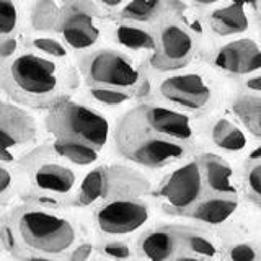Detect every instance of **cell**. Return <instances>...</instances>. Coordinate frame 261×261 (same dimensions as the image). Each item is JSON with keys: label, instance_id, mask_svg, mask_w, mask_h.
<instances>
[{"label": "cell", "instance_id": "f546056e", "mask_svg": "<svg viewBox=\"0 0 261 261\" xmlns=\"http://www.w3.org/2000/svg\"><path fill=\"white\" fill-rule=\"evenodd\" d=\"M18 183L20 176L16 173V168L0 162V206L12 201L18 190Z\"/></svg>", "mask_w": 261, "mask_h": 261}, {"label": "cell", "instance_id": "7a4b0ae2", "mask_svg": "<svg viewBox=\"0 0 261 261\" xmlns=\"http://www.w3.org/2000/svg\"><path fill=\"white\" fill-rule=\"evenodd\" d=\"M2 220L12 230L15 258L28 255L62 258L77 243V227L69 217L35 202L21 204Z\"/></svg>", "mask_w": 261, "mask_h": 261}, {"label": "cell", "instance_id": "f35d334b", "mask_svg": "<svg viewBox=\"0 0 261 261\" xmlns=\"http://www.w3.org/2000/svg\"><path fill=\"white\" fill-rule=\"evenodd\" d=\"M20 261H59V258H49V256H35V255H28V256H21L18 258Z\"/></svg>", "mask_w": 261, "mask_h": 261}, {"label": "cell", "instance_id": "9a60e30c", "mask_svg": "<svg viewBox=\"0 0 261 261\" xmlns=\"http://www.w3.org/2000/svg\"><path fill=\"white\" fill-rule=\"evenodd\" d=\"M183 251L181 228L155 227L139 239V253L147 261H170Z\"/></svg>", "mask_w": 261, "mask_h": 261}, {"label": "cell", "instance_id": "8fae6325", "mask_svg": "<svg viewBox=\"0 0 261 261\" xmlns=\"http://www.w3.org/2000/svg\"><path fill=\"white\" fill-rule=\"evenodd\" d=\"M159 93L168 103L190 111L206 110L212 101V88L199 73H178L163 79Z\"/></svg>", "mask_w": 261, "mask_h": 261}, {"label": "cell", "instance_id": "ba28073f", "mask_svg": "<svg viewBox=\"0 0 261 261\" xmlns=\"http://www.w3.org/2000/svg\"><path fill=\"white\" fill-rule=\"evenodd\" d=\"M204 179L198 160L186 162L163 179L159 186V198L163 207L173 214H185L204 198Z\"/></svg>", "mask_w": 261, "mask_h": 261}, {"label": "cell", "instance_id": "30bf717a", "mask_svg": "<svg viewBox=\"0 0 261 261\" xmlns=\"http://www.w3.org/2000/svg\"><path fill=\"white\" fill-rule=\"evenodd\" d=\"M194 46L193 35L183 24L165 23L155 38V51L150 59L152 67L160 72L185 67L194 54Z\"/></svg>", "mask_w": 261, "mask_h": 261}, {"label": "cell", "instance_id": "ac0fdd59", "mask_svg": "<svg viewBox=\"0 0 261 261\" xmlns=\"http://www.w3.org/2000/svg\"><path fill=\"white\" fill-rule=\"evenodd\" d=\"M209 27L219 36H232L245 33L250 27V18L245 10V5L230 2L228 5L219 7L209 13Z\"/></svg>", "mask_w": 261, "mask_h": 261}, {"label": "cell", "instance_id": "277c9868", "mask_svg": "<svg viewBox=\"0 0 261 261\" xmlns=\"http://www.w3.org/2000/svg\"><path fill=\"white\" fill-rule=\"evenodd\" d=\"M44 126L54 141L79 142L96 150H101L110 137L108 118L70 98L49 108Z\"/></svg>", "mask_w": 261, "mask_h": 261}, {"label": "cell", "instance_id": "5b68a950", "mask_svg": "<svg viewBox=\"0 0 261 261\" xmlns=\"http://www.w3.org/2000/svg\"><path fill=\"white\" fill-rule=\"evenodd\" d=\"M16 173L27 178L35 194L59 199L75 193L79 175L73 165L53 152L51 145L35 147L15 165Z\"/></svg>", "mask_w": 261, "mask_h": 261}, {"label": "cell", "instance_id": "d590c367", "mask_svg": "<svg viewBox=\"0 0 261 261\" xmlns=\"http://www.w3.org/2000/svg\"><path fill=\"white\" fill-rule=\"evenodd\" d=\"M193 2L198 4V5H212V4L220 2V0H193ZM230 2L242 4V5H256L258 0H230Z\"/></svg>", "mask_w": 261, "mask_h": 261}, {"label": "cell", "instance_id": "484cf974", "mask_svg": "<svg viewBox=\"0 0 261 261\" xmlns=\"http://www.w3.org/2000/svg\"><path fill=\"white\" fill-rule=\"evenodd\" d=\"M181 242H183V251L190 253V255L209 261L217 255V243L214 242L212 237L201 230L181 228Z\"/></svg>", "mask_w": 261, "mask_h": 261}, {"label": "cell", "instance_id": "d4e9b609", "mask_svg": "<svg viewBox=\"0 0 261 261\" xmlns=\"http://www.w3.org/2000/svg\"><path fill=\"white\" fill-rule=\"evenodd\" d=\"M61 15L62 8L54 0H36L30 12V24L35 31H53L57 30Z\"/></svg>", "mask_w": 261, "mask_h": 261}, {"label": "cell", "instance_id": "8992f818", "mask_svg": "<svg viewBox=\"0 0 261 261\" xmlns=\"http://www.w3.org/2000/svg\"><path fill=\"white\" fill-rule=\"evenodd\" d=\"M38 124L21 106L5 101L0 108V162L15 167L35 149Z\"/></svg>", "mask_w": 261, "mask_h": 261}, {"label": "cell", "instance_id": "5bb4252c", "mask_svg": "<svg viewBox=\"0 0 261 261\" xmlns=\"http://www.w3.org/2000/svg\"><path fill=\"white\" fill-rule=\"evenodd\" d=\"M139 116L142 118L150 129L165 137L175 139L179 142L191 144L194 139V126L191 118L185 113L171 110L168 106L162 105H141L137 106Z\"/></svg>", "mask_w": 261, "mask_h": 261}, {"label": "cell", "instance_id": "3957f363", "mask_svg": "<svg viewBox=\"0 0 261 261\" xmlns=\"http://www.w3.org/2000/svg\"><path fill=\"white\" fill-rule=\"evenodd\" d=\"M116 149L122 157L137 165L162 168L188 157L193 145L155 133L142 121L137 110H133L119 122Z\"/></svg>", "mask_w": 261, "mask_h": 261}, {"label": "cell", "instance_id": "2e32d148", "mask_svg": "<svg viewBox=\"0 0 261 261\" xmlns=\"http://www.w3.org/2000/svg\"><path fill=\"white\" fill-rule=\"evenodd\" d=\"M198 162L201 165L204 186L211 194L237 196L235 171L230 163L214 153H204Z\"/></svg>", "mask_w": 261, "mask_h": 261}, {"label": "cell", "instance_id": "603a6c76", "mask_svg": "<svg viewBox=\"0 0 261 261\" xmlns=\"http://www.w3.org/2000/svg\"><path fill=\"white\" fill-rule=\"evenodd\" d=\"M51 149L59 159L77 167H88L93 165L100 159V150L93 147L79 144V142H64V141H51Z\"/></svg>", "mask_w": 261, "mask_h": 261}, {"label": "cell", "instance_id": "83f0119b", "mask_svg": "<svg viewBox=\"0 0 261 261\" xmlns=\"http://www.w3.org/2000/svg\"><path fill=\"white\" fill-rule=\"evenodd\" d=\"M163 8V0H129L122 7L121 16L129 21H150L157 16Z\"/></svg>", "mask_w": 261, "mask_h": 261}, {"label": "cell", "instance_id": "8d00e7d4", "mask_svg": "<svg viewBox=\"0 0 261 261\" xmlns=\"http://www.w3.org/2000/svg\"><path fill=\"white\" fill-rule=\"evenodd\" d=\"M245 87H247L248 90H251V92L261 93V75H253V77L247 79Z\"/></svg>", "mask_w": 261, "mask_h": 261}, {"label": "cell", "instance_id": "d6a6232c", "mask_svg": "<svg viewBox=\"0 0 261 261\" xmlns=\"http://www.w3.org/2000/svg\"><path fill=\"white\" fill-rule=\"evenodd\" d=\"M228 261H259V251L251 243H235L227 253Z\"/></svg>", "mask_w": 261, "mask_h": 261}, {"label": "cell", "instance_id": "7c38bea8", "mask_svg": "<svg viewBox=\"0 0 261 261\" xmlns=\"http://www.w3.org/2000/svg\"><path fill=\"white\" fill-rule=\"evenodd\" d=\"M57 31L61 33L64 44L73 51H87L100 39V27L93 15L79 4L64 8Z\"/></svg>", "mask_w": 261, "mask_h": 261}, {"label": "cell", "instance_id": "e0dca14e", "mask_svg": "<svg viewBox=\"0 0 261 261\" xmlns=\"http://www.w3.org/2000/svg\"><path fill=\"white\" fill-rule=\"evenodd\" d=\"M237 209H239L237 196L211 194L202 198L196 206H193L186 212V216L209 225H219L227 222L235 214Z\"/></svg>", "mask_w": 261, "mask_h": 261}, {"label": "cell", "instance_id": "9c48e42d", "mask_svg": "<svg viewBox=\"0 0 261 261\" xmlns=\"http://www.w3.org/2000/svg\"><path fill=\"white\" fill-rule=\"evenodd\" d=\"M150 219L147 202L134 199H111L101 204L95 212V224L105 235L121 237L142 228Z\"/></svg>", "mask_w": 261, "mask_h": 261}, {"label": "cell", "instance_id": "ab89813d", "mask_svg": "<svg viewBox=\"0 0 261 261\" xmlns=\"http://www.w3.org/2000/svg\"><path fill=\"white\" fill-rule=\"evenodd\" d=\"M98 2L103 4L105 7H108V8H116V7L124 5L127 0H98Z\"/></svg>", "mask_w": 261, "mask_h": 261}, {"label": "cell", "instance_id": "44dd1931", "mask_svg": "<svg viewBox=\"0 0 261 261\" xmlns=\"http://www.w3.org/2000/svg\"><path fill=\"white\" fill-rule=\"evenodd\" d=\"M111 188L118 191L113 196V199H134L149 190V181L142 175L127 168L118 170L116 175L110 170V190Z\"/></svg>", "mask_w": 261, "mask_h": 261}, {"label": "cell", "instance_id": "4dcf8cb0", "mask_svg": "<svg viewBox=\"0 0 261 261\" xmlns=\"http://www.w3.org/2000/svg\"><path fill=\"white\" fill-rule=\"evenodd\" d=\"M90 96L95 101L106 105V106H118L126 103L130 93L126 90H118V88H108V87H90Z\"/></svg>", "mask_w": 261, "mask_h": 261}, {"label": "cell", "instance_id": "f1b7e54d", "mask_svg": "<svg viewBox=\"0 0 261 261\" xmlns=\"http://www.w3.org/2000/svg\"><path fill=\"white\" fill-rule=\"evenodd\" d=\"M30 46H31V51H35L41 56L51 57V59H56V61H62L69 56L67 46H65L62 41L56 39L53 36H43V35L35 36V38H31Z\"/></svg>", "mask_w": 261, "mask_h": 261}, {"label": "cell", "instance_id": "836d02e7", "mask_svg": "<svg viewBox=\"0 0 261 261\" xmlns=\"http://www.w3.org/2000/svg\"><path fill=\"white\" fill-rule=\"evenodd\" d=\"M101 253L105 256H108L111 259H116V261H126L130 258L133 255V250L126 243V242H121V240H110V242H105L103 247H101Z\"/></svg>", "mask_w": 261, "mask_h": 261}, {"label": "cell", "instance_id": "4fadbf2b", "mask_svg": "<svg viewBox=\"0 0 261 261\" xmlns=\"http://www.w3.org/2000/svg\"><path fill=\"white\" fill-rule=\"evenodd\" d=\"M212 64L225 73L250 75L261 70V47L250 38L235 39L217 49L212 56Z\"/></svg>", "mask_w": 261, "mask_h": 261}, {"label": "cell", "instance_id": "52a82bcc", "mask_svg": "<svg viewBox=\"0 0 261 261\" xmlns=\"http://www.w3.org/2000/svg\"><path fill=\"white\" fill-rule=\"evenodd\" d=\"M82 72L90 87L127 90L137 87L141 72L129 56L113 49H101L82 61Z\"/></svg>", "mask_w": 261, "mask_h": 261}, {"label": "cell", "instance_id": "d6986e66", "mask_svg": "<svg viewBox=\"0 0 261 261\" xmlns=\"http://www.w3.org/2000/svg\"><path fill=\"white\" fill-rule=\"evenodd\" d=\"M110 194V170L106 167H95L79 181L73 193V204L79 207H88L100 202Z\"/></svg>", "mask_w": 261, "mask_h": 261}, {"label": "cell", "instance_id": "1f68e13d", "mask_svg": "<svg viewBox=\"0 0 261 261\" xmlns=\"http://www.w3.org/2000/svg\"><path fill=\"white\" fill-rule=\"evenodd\" d=\"M245 186L250 198L261 202V160L250 162V167L245 171Z\"/></svg>", "mask_w": 261, "mask_h": 261}, {"label": "cell", "instance_id": "4316f807", "mask_svg": "<svg viewBox=\"0 0 261 261\" xmlns=\"http://www.w3.org/2000/svg\"><path fill=\"white\" fill-rule=\"evenodd\" d=\"M21 27V12L16 0H0V43L13 39Z\"/></svg>", "mask_w": 261, "mask_h": 261}, {"label": "cell", "instance_id": "74e56055", "mask_svg": "<svg viewBox=\"0 0 261 261\" xmlns=\"http://www.w3.org/2000/svg\"><path fill=\"white\" fill-rule=\"evenodd\" d=\"M170 261H209V259H204V258H199V256H194V255H190V253H178L175 258H171Z\"/></svg>", "mask_w": 261, "mask_h": 261}, {"label": "cell", "instance_id": "ffe728a7", "mask_svg": "<svg viewBox=\"0 0 261 261\" xmlns=\"http://www.w3.org/2000/svg\"><path fill=\"white\" fill-rule=\"evenodd\" d=\"M211 139L220 150L237 153L247 149L248 139L243 130L227 118H219L211 127Z\"/></svg>", "mask_w": 261, "mask_h": 261}, {"label": "cell", "instance_id": "e575fe53", "mask_svg": "<svg viewBox=\"0 0 261 261\" xmlns=\"http://www.w3.org/2000/svg\"><path fill=\"white\" fill-rule=\"evenodd\" d=\"M92 251H93L92 243H80L67 253L69 255L67 261H87L90 256H92Z\"/></svg>", "mask_w": 261, "mask_h": 261}, {"label": "cell", "instance_id": "7402d4cb", "mask_svg": "<svg viewBox=\"0 0 261 261\" xmlns=\"http://www.w3.org/2000/svg\"><path fill=\"white\" fill-rule=\"evenodd\" d=\"M232 111L253 136L261 139V96L239 95L232 103Z\"/></svg>", "mask_w": 261, "mask_h": 261}, {"label": "cell", "instance_id": "6da1fadb", "mask_svg": "<svg viewBox=\"0 0 261 261\" xmlns=\"http://www.w3.org/2000/svg\"><path fill=\"white\" fill-rule=\"evenodd\" d=\"M0 88L18 106L49 110L75 88V75L59 61L35 51H16L0 59Z\"/></svg>", "mask_w": 261, "mask_h": 261}, {"label": "cell", "instance_id": "cb8c5ba5", "mask_svg": "<svg viewBox=\"0 0 261 261\" xmlns=\"http://www.w3.org/2000/svg\"><path fill=\"white\" fill-rule=\"evenodd\" d=\"M116 41L130 51H155V36L145 28L130 23L118 24L114 30Z\"/></svg>", "mask_w": 261, "mask_h": 261}, {"label": "cell", "instance_id": "60d3db41", "mask_svg": "<svg viewBox=\"0 0 261 261\" xmlns=\"http://www.w3.org/2000/svg\"><path fill=\"white\" fill-rule=\"evenodd\" d=\"M248 160H250V162H259V160H261V145H259V147H256V149L250 153Z\"/></svg>", "mask_w": 261, "mask_h": 261}]
</instances>
